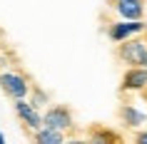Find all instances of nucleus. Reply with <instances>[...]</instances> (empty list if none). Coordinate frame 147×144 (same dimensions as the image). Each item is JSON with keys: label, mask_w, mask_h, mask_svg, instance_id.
I'll return each instance as SVG.
<instances>
[{"label": "nucleus", "mask_w": 147, "mask_h": 144, "mask_svg": "<svg viewBox=\"0 0 147 144\" xmlns=\"http://www.w3.org/2000/svg\"><path fill=\"white\" fill-rule=\"evenodd\" d=\"M132 139H135V142H137V144H147V127L137 129V132H135V137H132Z\"/></svg>", "instance_id": "12"}, {"label": "nucleus", "mask_w": 147, "mask_h": 144, "mask_svg": "<svg viewBox=\"0 0 147 144\" xmlns=\"http://www.w3.org/2000/svg\"><path fill=\"white\" fill-rule=\"evenodd\" d=\"M0 144H5V134L3 132H0Z\"/></svg>", "instance_id": "13"}, {"label": "nucleus", "mask_w": 147, "mask_h": 144, "mask_svg": "<svg viewBox=\"0 0 147 144\" xmlns=\"http://www.w3.org/2000/svg\"><path fill=\"white\" fill-rule=\"evenodd\" d=\"M112 13L125 20H140L145 17V0H110Z\"/></svg>", "instance_id": "8"}, {"label": "nucleus", "mask_w": 147, "mask_h": 144, "mask_svg": "<svg viewBox=\"0 0 147 144\" xmlns=\"http://www.w3.org/2000/svg\"><path fill=\"white\" fill-rule=\"evenodd\" d=\"M65 134H67V132H60V129H55V127L42 124L38 132H32V139L38 144H62L65 142Z\"/></svg>", "instance_id": "9"}, {"label": "nucleus", "mask_w": 147, "mask_h": 144, "mask_svg": "<svg viewBox=\"0 0 147 144\" xmlns=\"http://www.w3.org/2000/svg\"><path fill=\"white\" fill-rule=\"evenodd\" d=\"M120 122L125 124V129L137 132V129L147 127V112L137 102H122V107H120Z\"/></svg>", "instance_id": "7"}, {"label": "nucleus", "mask_w": 147, "mask_h": 144, "mask_svg": "<svg viewBox=\"0 0 147 144\" xmlns=\"http://www.w3.org/2000/svg\"><path fill=\"white\" fill-rule=\"evenodd\" d=\"M13 109H15L18 119L25 124V129H30V132H38L45 119H42V112H40V107H35L30 99H13Z\"/></svg>", "instance_id": "4"}, {"label": "nucleus", "mask_w": 147, "mask_h": 144, "mask_svg": "<svg viewBox=\"0 0 147 144\" xmlns=\"http://www.w3.org/2000/svg\"><path fill=\"white\" fill-rule=\"evenodd\" d=\"M117 57L127 67H147V32L117 45Z\"/></svg>", "instance_id": "1"}, {"label": "nucleus", "mask_w": 147, "mask_h": 144, "mask_svg": "<svg viewBox=\"0 0 147 144\" xmlns=\"http://www.w3.org/2000/svg\"><path fill=\"white\" fill-rule=\"evenodd\" d=\"M28 99H30L35 107H40V109L47 104V94H45L42 90H38V87H32V92H30V97H28Z\"/></svg>", "instance_id": "11"}, {"label": "nucleus", "mask_w": 147, "mask_h": 144, "mask_svg": "<svg viewBox=\"0 0 147 144\" xmlns=\"http://www.w3.org/2000/svg\"><path fill=\"white\" fill-rule=\"evenodd\" d=\"M142 32H147L145 17H140V20H125V17H117L115 23L107 25V38L112 40L115 45H120V42H125V40H130V38H137V35H142Z\"/></svg>", "instance_id": "3"}, {"label": "nucleus", "mask_w": 147, "mask_h": 144, "mask_svg": "<svg viewBox=\"0 0 147 144\" xmlns=\"http://www.w3.org/2000/svg\"><path fill=\"white\" fill-rule=\"evenodd\" d=\"M122 94H145L147 92V67H127L120 82Z\"/></svg>", "instance_id": "5"}, {"label": "nucleus", "mask_w": 147, "mask_h": 144, "mask_svg": "<svg viewBox=\"0 0 147 144\" xmlns=\"http://www.w3.org/2000/svg\"><path fill=\"white\" fill-rule=\"evenodd\" d=\"M0 90L10 99H25V97H30L32 84L25 75H20L15 70H0Z\"/></svg>", "instance_id": "2"}, {"label": "nucleus", "mask_w": 147, "mask_h": 144, "mask_svg": "<svg viewBox=\"0 0 147 144\" xmlns=\"http://www.w3.org/2000/svg\"><path fill=\"white\" fill-rule=\"evenodd\" d=\"M145 97H147V92H145Z\"/></svg>", "instance_id": "14"}, {"label": "nucleus", "mask_w": 147, "mask_h": 144, "mask_svg": "<svg viewBox=\"0 0 147 144\" xmlns=\"http://www.w3.org/2000/svg\"><path fill=\"white\" fill-rule=\"evenodd\" d=\"M90 139H92L95 144H107V142H117V139H120V137H117L115 132H110V129L95 127L92 132H90Z\"/></svg>", "instance_id": "10"}, {"label": "nucleus", "mask_w": 147, "mask_h": 144, "mask_svg": "<svg viewBox=\"0 0 147 144\" xmlns=\"http://www.w3.org/2000/svg\"><path fill=\"white\" fill-rule=\"evenodd\" d=\"M42 119H45L47 127H55V129H60V132H72V127H75L72 112L65 104H50L45 109V114H42Z\"/></svg>", "instance_id": "6"}]
</instances>
